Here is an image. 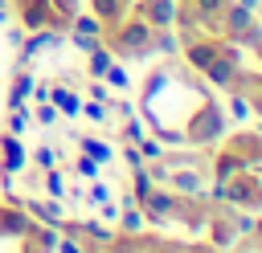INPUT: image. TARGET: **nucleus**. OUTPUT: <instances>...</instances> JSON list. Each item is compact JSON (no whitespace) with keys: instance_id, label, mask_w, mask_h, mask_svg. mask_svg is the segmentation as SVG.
<instances>
[{"instance_id":"nucleus-15","label":"nucleus","mask_w":262,"mask_h":253,"mask_svg":"<svg viewBox=\"0 0 262 253\" xmlns=\"http://www.w3.org/2000/svg\"><path fill=\"white\" fill-rule=\"evenodd\" d=\"M106 196H111V188H106V184H94V188H90V200H94V204H102Z\"/></svg>"},{"instance_id":"nucleus-2","label":"nucleus","mask_w":262,"mask_h":253,"mask_svg":"<svg viewBox=\"0 0 262 253\" xmlns=\"http://www.w3.org/2000/svg\"><path fill=\"white\" fill-rule=\"evenodd\" d=\"M106 69H111V53L94 45V49H90V73H94V78H102Z\"/></svg>"},{"instance_id":"nucleus-13","label":"nucleus","mask_w":262,"mask_h":253,"mask_svg":"<svg viewBox=\"0 0 262 253\" xmlns=\"http://www.w3.org/2000/svg\"><path fill=\"white\" fill-rule=\"evenodd\" d=\"M176 188H184V192H196V188H201V180H196L192 171H184V175H176Z\"/></svg>"},{"instance_id":"nucleus-5","label":"nucleus","mask_w":262,"mask_h":253,"mask_svg":"<svg viewBox=\"0 0 262 253\" xmlns=\"http://www.w3.org/2000/svg\"><path fill=\"white\" fill-rule=\"evenodd\" d=\"M172 16H176V4L172 0H151V20L156 24H168Z\"/></svg>"},{"instance_id":"nucleus-10","label":"nucleus","mask_w":262,"mask_h":253,"mask_svg":"<svg viewBox=\"0 0 262 253\" xmlns=\"http://www.w3.org/2000/svg\"><path fill=\"white\" fill-rule=\"evenodd\" d=\"M25 127H29V114H25V110H20V106H16V114H12V118H8V131H12V135H20V131H25Z\"/></svg>"},{"instance_id":"nucleus-14","label":"nucleus","mask_w":262,"mask_h":253,"mask_svg":"<svg viewBox=\"0 0 262 253\" xmlns=\"http://www.w3.org/2000/svg\"><path fill=\"white\" fill-rule=\"evenodd\" d=\"M53 118H57V110H53V106H41V110H37V122H41V127H49Z\"/></svg>"},{"instance_id":"nucleus-17","label":"nucleus","mask_w":262,"mask_h":253,"mask_svg":"<svg viewBox=\"0 0 262 253\" xmlns=\"http://www.w3.org/2000/svg\"><path fill=\"white\" fill-rule=\"evenodd\" d=\"M57 253H82V249H78L74 241H61V245H57Z\"/></svg>"},{"instance_id":"nucleus-12","label":"nucleus","mask_w":262,"mask_h":253,"mask_svg":"<svg viewBox=\"0 0 262 253\" xmlns=\"http://www.w3.org/2000/svg\"><path fill=\"white\" fill-rule=\"evenodd\" d=\"M45 188H49V196H66V192H61V188H66V184H61V171H53V167H49V180H45Z\"/></svg>"},{"instance_id":"nucleus-9","label":"nucleus","mask_w":262,"mask_h":253,"mask_svg":"<svg viewBox=\"0 0 262 253\" xmlns=\"http://www.w3.org/2000/svg\"><path fill=\"white\" fill-rule=\"evenodd\" d=\"M82 110H86V118H94V122H106V106H102V102H86Z\"/></svg>"},{"instance_id":"nucleus-6","label":"nucleus","mask_w":262,"mask_h":253,"mask_svg":"<svg viewBox=\"0 0 262 253\" xmlns=\"http://www.w3.org/2000/svg\"><path fill=\"white\" fill-rule=\"evenodd\" d=\"M139 229H143V212L127 204V216H123V233H139Z\"/></svg>"},{"instance_id":"nucleus-4","label":"nucleus","mask_w":262,"mask_h":253,"mask_svg":"<svg viewBox=\"0 0 262 253\" xmlns=\"http://www.w3.org/2000/svg\"><path fill=\"white\" fill-rule=\"evenodd\" d=\"M82 151H86L90 159H98V163H106V159H111V147H106L102 139H82Z\"/></svg>"},{"instance_id":"nucleus-16","label":"nucleus","mask_w":262,"mask_h":253,"mask_svg":"<svg viewBox=\"0 0 262 253\" xmlns=\"http://www.w3.org/2000/svg\"><path fill=\"white\" fill-rule=\"evenodd\" d=\"M8 45H25V29H8Z\"/></svg>"},{"instance_id":"nucleus-8","label":"nucleus","mask_w":262,"mask_h":253,"mask_svg":"<svg viewBox=\"0 0 262 253\" xmlns=\"http://www.w3.org/2000/svg\"><path fill=\"white\" fill-rule=\"evenodd\" d=\"M106 78H111V86H115V90H123V86L131 82V78H127V69H123V65H115V61H111V69H106Z\"/></svg>"},{"instance_id":"nucleus-18","label":"nucleus","mask_w":262,"mask_h":253,"mask_svg":"<svg viewBox=\"0 0 262 253\" xmlns=\"http://www.w3.org/2000/svg\"><path fill=\"white\" fill-rule=\"evenodd\" d=\"M8 16H12V12H8V4L0 0V20H8Z\"/></svg>"},{"instance_id":"nucleus-11","label":"nucleus","mask_w":262,"mask_h":253,"mask_svg":"<svg viewBox=\"0 0 262 253\" xmlns=\"http://www.w3.org/2000/svg\"><path fill=\"white\" fill-rule=\"evenodd\" d=\"M123 139H127V143H139V139H143V127H139L135 118H127V127H123Z\"/></svg>"},{"instance_id":"nucleus-7","label":"nucleus","mask_w":262,"mask_h":253,"mask_svg":"<svg viewBox=\"0 0 262 253\" xmlns=\"http://www.w3.org/2000/svg\"><path fill=\"white\" fill-rule=\"evenodd\" d=\"M33 163H37V167H53V163H57V151H53V147H37V151H33Z\"/></svg>"},{"instance_id":"nucleus-3","label":"nucleus","mask_w":262,"mask_h":253,"mask_svg":"<svg viewBox=\"0 0 262 253\" xmlns=\"http://www.w3.org/2000/svg\"><path fill=\"white\" fill-rule=\"evenodd\" d=\"M53 98H57V110H66V114H78L82 110V102H78L74 90H53Z\"/></svg>"},{"instance_id":"nucleus-1","label":"nucleus","mask_w":262,"mask_h":253,"mask_svg":"<svg viewBox=\"0 0 262 253\" xmlns=\"http://www.w3.org/2000/svg\"><path fill=\"white\" fill-rule=\"evenodd\" d=\"M29 94H33V78H29V73H20V78H16V86H12V94H8V106L16 110Z\"/></svg>"},{"instance_id":"nucleus-19","label":"nucleus","mask_w":262,"mask_h":253,"mask_svg":"<svg viewBox=\"0 0 262 253\" xmlns=\"http://www.w3.org/2000/svg\"><path fill=\"white\" fill-rule=\"evenodd\" d=\"M258 233H262V229H258Z\"/></svg>"}]
</instances>
